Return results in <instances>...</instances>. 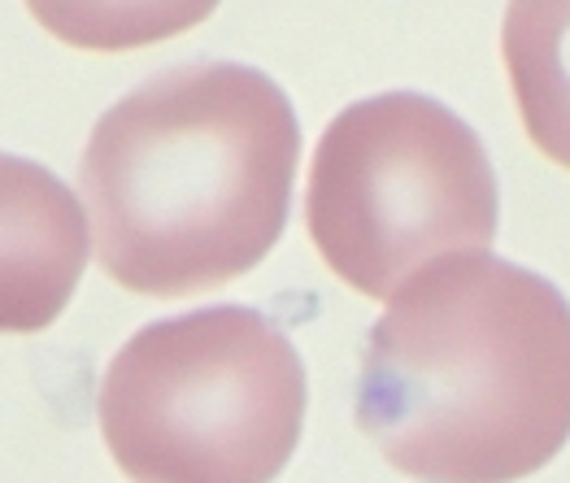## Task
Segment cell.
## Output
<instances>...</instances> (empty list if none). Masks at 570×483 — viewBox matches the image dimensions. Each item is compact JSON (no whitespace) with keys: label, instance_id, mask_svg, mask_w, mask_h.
<instances>
[{"label":"cell","instance_id":"cell-1","mask_svg":"<svg viewBox=\"0 0 570 483\" xmlns=\"http://www.w3.org/2000/svg\"><path fill=\"white\" fill-rule=\"evenodd\" d=\"M296 161L301 122L271 75L188 61L144 79L79 166L100 270L161 300L236 284L284 236Z\"/></svg>","mask_w":570,"mask_h":483},{"label":"cell","instance_id":"cell-2","mask_svg":"<svg viewBox=\"0 0 570 483\" xmlns=\"http://www.w3.org/2000/svg\"><path fill=\"white\" fill-rule=\"evenodd\" d=\"M357 427L419 483H519L570 440V300L544 275L453 253L371 327Z\"/></svg>","mask_w":570,"mask_h":483},{"label":"cell","instance_id":"cell-3","mask_svg":"<svg viewBox=\"0 0 570 483\" xmlns=\"http://www.w3.org/2000/svg\"><path fill=\"white\" fill-rule=\"evenodd\" d=\"M305 362L248 305L157 318L96 392L109 457L131 483H271L305 427Z\"/></svg>","mask_w":570,"mask_h":483},{"label":"cell","instance_id":"cell-4","mask_svg":"<svg viewBox=\"0 0 570 483\" xmlns=\"http://www.w3.org/2000/svg\"><path fill=\"white\" fill-rule=\"evenodd\" d=\"M501 193L475 131L423 92H380L323 131L305 231L353 292L392 300L431 262L488 253Z\"/></svg>","mask_w":570,"mask_h":483},{"label":"cell","instance_id":"cell-5","mask_svg":"<svg viewBox=\"0 0 570 483\" xmlns=\"http://www.w3.org/2000/svg\"><path fill=\"white\" fill-rule=\"evenodd\" d=\"M88 209L48 166L0 152V336L61 318L88 266Z\"/></svg>","mask_w":570,"mask_h":483},{"label":"cell","instance_id":"cell-6","mask_svg":"<svg viewBox=\"0 0 570 483\" xmlns=\"http://www.w3.org/2000/svg\"><path fill=\"white\" fill-rule=\"evenodd\" d=\"M501 49L531 145L570 170V0L510 4Z\"/></svg>","mask_w":570,"mask_h":483}]
</instances>
